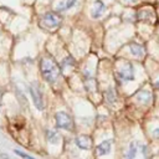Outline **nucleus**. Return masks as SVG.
<instances>
[{
  "label": "nucleus",
  "mask_w": 159,
  "mask_h": 159,
  "mask_svg": "<svg viewBox=\"0 0 159 159\" xmlns=\"http://www.w3.org/2000/svg\"><path fill=\"white\" fill-rule=\"evenodd\" d=\"M40 72L43 80L48 83H55L61 76V68L51 57H42L40 61Z\"/></svg>",
  "instance_id": "nucleus-1"
},
{
  "label": "nucleus",
  "mask_w": 159,
  "mask_h": 159,
  "mask_svg": "<svg viewBox=\"0 0 159 159\" xmlns=\"http://www.w3.org/2000/svg\"><path fill=\"white\" fill-rule=\"evenodd\" d=\"M29 92H30V96H31L34 106L39 111H43V108H45L43 94H42V91H41L40 86H39V83L37 82H31L30 86H29Z\"/></svg>",
  "instance_id": "nucleus-2"
},
{
  "label": "nucleus",
  "mask_w": 159,
  "mask_h": 159,
  "mask_svg": "<svg viewBox=\"0 0 159 159\" xmlns=\"http://www.w3.org/2000/svg\"><path fill=\"white\" fill-rule=\"evenodd\" d=\"M55 120H56V127L65 129V130H72L73 129V122L72 118L68 113L60 111L55 114Z\"/></svg>",
  "instance_id": "nucleus-3"
},
{
  "label": "nucleus",
  "mask_w": 159,
  "mask_h": 159,
  "mask_svg": "<svg viewBox=\"0 0 159 159\" xmlns=\"http://www.w3.org/2000/svg\"><path fill=\"white\" fill-rule=\"evenodd\" d=\"M60 22H61V17L53 11H48L43 14V16L41 17V24L46 29H55L60 25Z\"/></svg>",
  "instance_id": "nucleus-4"
},
{
  "label": "nucleus",
  "mask_w": 159,
  "mask_h": 159,
  "mask_svg": "<svg viewBox=\"0 0 159 159\" xmlns=\"http://www.w3.org/2000/svg\"><path fill=\"white\" fill-rule=\"evenodd\" d=\"M118 76L123 81H133L134 80V67L130 62H124L123 66L118 70Z\"/></svg>",
  "instance_id": "nucleus-5"
},
{
  "label": "nucleus",
  "mask_w": 159,
  "mask_h": 159,
  "mask_svg": "<svg viewBox=\"0 0 159 159\" xmlns=\"http://www.w3.org/2000/svg\"><path fill=\"white\" fill-rule=\"evenodd\" d=\"M75 143H76V145H77L80 149L88 150V149H91V147H92V138L88 137V135H86V134H81V135L76 137Z\"/></svg>",
  "instance_id": "nucleus-6"
},
{
  "label": "nucleus",
  "mask_w": 159,
  "mask_h": 159,
  "mask_svg": "<svg viewBox=\"0 0 159 159\" xmlns=\"http://www.w3.org/2000/svg\"><path fill=\"white\" fill-rule=\"evenodd\" d=\"M111 149H112V140L107 139V140H103L102 143H99V144L96 147V153H97V155L103 157V155L109 154Z\"/></svg>",
  "instance_id": "nucleus-7"
},
{
  "label": "nucleus",
  "mask_w": 159,
  "mask_h": 159,
  "mask_svg": "<svg viewBox=\"0 0 159 159\" xmlns=\"http://www.w3.org/2000/svg\"><path fill=\"white\" fill-rule=\"evenodd\" d=\"M104 10H106V6H104L103 1H101V0H94L93 6H92V11H91L92 17H93V19L101 17V16L103 15Z\"/></svg>",
  "instance_id": "nucleus-8"
},
{
  "label": "nucleus",
  "mask_w": 159,
  "mask_h": 159,
  "mask_svg": "<svg viewBox=\"0 0 159 159\" xmlns=\"http://www.w3.org/2000/svg\"><path fill=\"white\" fill-rule=\"evenodd\" d=\"M140 145H142V144H139L138 142H132V143L129 144L128 149H127L125 153H124V159H134V158L137 157L139 149H140Z\"/></svg>",
  "instance_id": "nucleus-9"
},
{
  "label": "nucleus",
  "mask_w": 159,
  "mask_h": 159,
  "mask_svg": "<svg viewBox=\"0 0 159 159\" xmlns=\"http://www.w3.org/2000/svg\"><path fill=\"white\" fill-rule=\"evenodd\" d=\"M135 99L142 104H148L150 102V99H152V94H150V92L148 89H142V91L137 92Z\"/></svg>",
  "instance_id": "nucleus-10"
},
{
  "label": "nucleus",
  "mask_w": 159,
  "mask_h": 159,
  "mask_svg": "<svg viewBox=\"0 0 159 159\" xmlns=\"http://www.w3.org/2000/svg\"><path fill=\"white\" fill-rule=\"evenodd\" d=\"M129 50H130V53L135 57H143L144 56V48L142 45L139 43H135V42H132L129 45Z\"/></svg>",
  "instance_id": "nucleus-11"
},
{
  "label": "nucleus",
  "mask_w": 159,
  "mask_h": 159,
  "mask_svg": "<svg viewBox=\"0 0 159 159\" xmlns=\"http://www.w3.org/2000/svg\"><path fill=\"white\" fill-rule=\"evenodd\" d=\"M46 138H47V140L50 142V143H57L58 142V139H60V135H58V133L56 132V130H53V129H47L46 130Z\"/></svg>",
  "instance_id": "nucleus-12"
},
{
  "label": "nucleus",
  "mask_w": 159,
  "mask_h": 159,
  "mask_svg": "<svg viewBox=\"0 0 159 159\" xmlns=\"http://www.w3.org/2000/svg\"><path fill=\"white\" fill-rule=\"evenodd\" d=\"M104 96H106V99H107V102H108L109 104L114 103V101H116V94H114V91H113L112 87H109V88L106 89Z\"/></svg>",
  "instance_id": "nucleus-13"
},
{
  "label": "nucleus",
  "mask_w": 159,
  "mask_h": 159,
  "mask_svg": "<svg viewBox=\"0 0 159 159\" xmlns=\"http://www.w3.org/2000/svg\"><path fill=\"white\" fill-rule=\"evenodd\" d=\"M134 159H149L148 157V148L145 145H140V149Z\"/></svg>",
  "instance_id": "nucleus-14"
},
{
  "label": "nucleus",
  "mask_w": 159,
  "mask_h": 159,
  "mask_svg": "<svg viewBox=\"0 0 159 159\" xmlns=\"http://www.w3.org/2000/svg\"><path fill=\"white\" fill-rule=\"evenodd\" d=\"M14 153H15L16 155H19L20 158H22V159H36V158H34V157H31V155H29V154H26V153L19 150V149H14Z\"/></svg>",
  "instance_id": "nucleus-15"
},
{
  "label": "nucleus",
  "mask_w": 159,
  "mask_h": 159,
  "mask_svg": "<svg viewBox=\"0 0 159 159\" xmlns=\"http://www.w3.org/2000/svg\"><path fill=\"white\" fill-rule=\"evenodd\" d=\"M75 2H76V0H66V2H65V10L72 7L75 5Z\"/></svg>",
  "instance_id": "nucleus-16"
},
{
  "label": "nucleus",
  "mask_w": 159,
  "mask_h": 159,
  "mask_svg": "<svg viewBox=\"0 0 159 159\" xmlns=\"http://www.w3.org/2000/svg\"><path fill=\"white\" fill-rule=\"evenodd\" d=\"M153 135H154L155 138H159V128H157V129L153 130Z\"/></svg>",
  "instance_id": "nucleus-17"
},
{
  "label": "nucleus",
  "mask_w": 159,
  "mask_h": 159,
  "mask_svg": "<svg viewBox=\"0 0 159 159\" xmlns=\"http://www.w3.org/2000/svg\"><path fill=\"white\" fill-rule=\"evenodd\" d=\"M154 87H155V88H159V80H158V81L154 83Z\"/></svg>",
  "instance_id": "nucleus-18"
},
{
  "label": "nucleus",
  "mask_w": 159,
  "mask_h": 159,
  "mask_svg": "<svg viewBox=\"0 0 159 159\" xmlns=\"http://www.w3.org/2000/svg\"><path fill=\"white\" fill-rule=\"evenodd\" d=\"M125 1H130V2H134L135 0H125Z\"/></svg>",
  "instance_id": "nucleus-19"
},
{
  "label": "nucleus",
  "mask_w": 159,
  "mask_h": 159,
  "mask_svg": "<svg viewBox=\"0 0 159 159\" xmlns=\"http://www.w3.org/2000/svg\"><path fill=\"white\" fill-rule=\"evenodd\" d=\"M0 104H1V91H0Z\"/></svg>",
  "instance_id": "nucleus-20"
}]
</instances>
